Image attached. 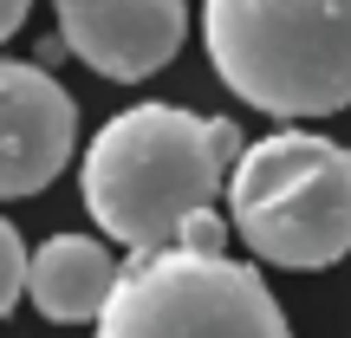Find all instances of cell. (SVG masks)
<instances>
[{
  "label": "cell",
  "mask_w": 351,
  "mask_h": 338,
  "mask_svg": "<svg viewBox=\"0 0 351 338\" xmlns=\"http://www.w3.org/2000/svg\"><path fill=\"white\" fill-rule=\"evenodd\" d=\"M241 156L247 137L228 117H195L182 104H130L85 143L78 195L111 241L150 254L176 248L189 215L215 208Z\"/></svg>",
  "instance_id": "obj_1"
},
{
  "label": "cell",
  "mask_w": 351,
  "mask_h": 338,
  "mask_svg": "<svg viewBox=\"0 0 351 338\" xmlns=\"http://www.w3.org/2000/svg\"><path fill=\"white\" fill-rule=\"evenodd\" d=\"M202 46L267 117L351 111V0H202Z\"/></svg>",
  "instance_id": "obj_2"
},
{
  "label": "cell",
  "mask_w": 351,
  "mask_h": 338,
  "mask_svg": "<svg viewBox=\"0 0 351 338\" xmlns=\"http://www.w3.org/2000/svg\"><path fill=\"white\" fill-rule=\"evenodd\" d=\"M228 221L267 267H332L351 254V150L319 130H267L228 176Z\"/></svg>",
  "instance_id": "obj_3"
},
{
  "label": "cell",
  "mask_w": 351,
  "mask_h": 338,
  "mask_svg": "<svg viewBox=\"0 0 351 338\" xmlns=\"http://www.w3.org/2000/svg\"><path fill=\"white\" fill-rule=\"evenodd\" d=\"M98 338H293L274 287L228 254H130Z\"/></svg>",
  "instance_id": "obj_4"
},
{
  "label": "cell",
  "mask_w": 351,
  "mask_h": 338,
  "mask_svg": "<svg viewBox=\"0 0 351 338\" xmlns=\"http://www.w3.org/2000/svg\"><path fill=\"white\" fill-rule=\"evenodd\" d=\"M52 7H59V39L72 46V59L117 85L163 72L189 39L182 0H52Z\"/></svg>",
  "instance_id": "obj_5"
},
{
  "label": "cell",
  "mask_w": 351,
  "mask_h": 338,
  "mask_svg": "<svg viewBox=\"0 0 351 338\" xmlns=\"http://www.w3.org/2000/svg\"><path fill=\"white\" fill-rule=\"evenodd\" d=\"M78 143V104L46 65L7 59L0 65V195L26 202L65 169Z\"/></svg>",
  "instance_id": "obj_6"
},
{
  "label": "cell",
  "mask_w": 351,
  "mask_h": 338,
  "mask_svg": "<svg viewBox=\"0 0 351 338\" xmlns=\"http://www.w3.org/2000/svg\"><path fill=\"white\" fill-rule=\"evenodd\" d=\"M124 261L104 254L91 234H46L33 248V274H26V300L52 319V326H78V319H104L117 293Z\"/></svg>",
  "instance_id": "obj_7"
},
{
  "label": "cell",
  "mask_w": 351,
  "mask_h": 338,
  "mask_svg": "<svg viewBox=\"0 0 351 338\" xmlns=\"http://www.w3.org/2000/svg\"><path fill=\"white\" fill-rule=\"evenodd\" d=\"M0 254H7V274H0V313H13V306L26 300V274H33V248L20 241L13 221H0Z\"/></svg>",
  "instance_id": "obj_8"
},
{
  "label": "cell",
  "mask_w": 351,
  "mask_h": 338,
  "mask_svg": "<svg viewBox=\"0 0 351 338\" xmlns=\"http://www.w3.org/2000/svg\"><path fill=\"white\" fill-rule=\"evenodd\" d=\"M228 228H234V221H221V208H202V215H189V221H182L176 248H189V254H221L228 248Z\"/></svg>",
  "instance_id": "obj_9"
},
{
  "label": "cell",
  "mask_w": 351,
  "mask_h": 338,
  "mask_svg": "<svg viewBox=\"0 0 351 338\" xmlns=\"http://www.w3.org/2000/svg\"><path fill=\"white\" fill-rule=\"evenodd\" d=\"M26 7H33V0H0V33H20V26H26Z\"/></svg>",
  "instance_id": "obj_10"
},
{
  "label": "cell",
  "mask_w": 351,
  "mask_h": 338,
  "mask_svg": "<svg viewBox=\"0 0 351 338\" xmlns=\"http://www.w3.org/2000/svg\"><path fill=\"white\" fill-rule=\"evenodd\" d=\"M65 52H72V46H65V39H52V33H46V39H39V52H33V65H59Z\"/></svg>",
  "instance_id": "obj_11"
}]
</instances>
